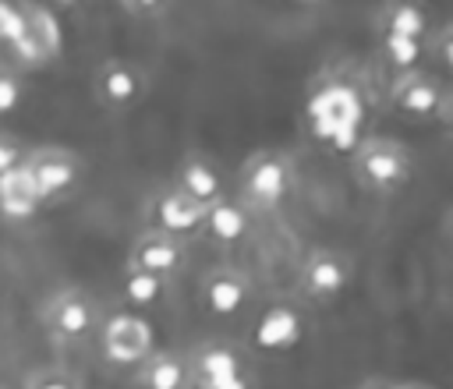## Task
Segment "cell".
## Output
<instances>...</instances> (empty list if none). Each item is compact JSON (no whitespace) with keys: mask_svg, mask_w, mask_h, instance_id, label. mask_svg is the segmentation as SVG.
<instances>
[{"mask_svg":"<svg viewBox=\"0 0 453 389\" xmlns=\"http://www.w3.org/2000/svg\"><path fill=\"white\" fill-rule=\"evenodd\" d=\"M134 389H191L188 378V354L184 350H152L134 368Z\"/></svg>","mask_w":453,"mask_h":389,"instance_id":"15","label":"cell"},{"mask_svg":"<svg viewBox=\"0 0 453 389\" xmlns=\"http://www.w3.org/2000/svg\"><path fill=\"white\" fill-rule=\"evenodd\" d=\"M25 152H28V149H25L18 138H11V134H0V180H4L11 170H18V166H21Z\"/></svg>","mask_w":453,"mask_h":389,"instance_id":"23","label":"cell"},{"mask_svg":"<svg viewBox=\"0 0 453 389\" xmlns=\"http://www.w3.org/2000/svg\"><path fill=\"white\" fill-rule=\"evenodd\" d=\"M202 389H258V382H255V371H241V375H230V378L202 385Z\"/></svg>","mask_w":453,"mask_h":389,"instance_id":"24","label":"cell"},{"mask_svg":"<svg viewBox=\"0 0 453 389\" xmlns=\"http://www.w3.org/2000/svg\"><path fill=\"white\" fill-rule=\"evenodd\" d=\"M294 187H297V163H294V156L283 152V149H255L241 163V170L234 177V194L230 198L258 219V216L280 212L290 202Z\"/></svg>","mask_w":453,"mask_h":389,"instance_id":"1","label":"cell"},{"mask_svg":"<svg viewBox=\"0 0 453 389\" xmlns=\"http://www.w3.org/2000/svg\"><path fill=\"white\" fill-rule=\"evenodd\" d=\"M170 184H173L180 194H188L195 205H202V209H209V205H216V202H223V198L230 194V191H226V173H223L219 163H216L209 152H202V149H191V152H184V156L177 159Z\"/></svg>","mask_w":453,"mask_h":389,"instance_id":"13","label":"cell"},{"mask_svg":"<svg viewBox=\"0 0 453 389\" xmlns=\"http://www.w3.org/2000/svg\"><path fill=\"white\" fill-rule=\"evenodd\" d=\"M0 389H4V385H0Z\"/></svg>","mask_w":453,"mask_h":389,"instance_id":"29","label":"cell"},{"mask_svg":"<svg viewBox=\"0 0 453 389\" xmlns=\"http://www.w3.org/2000/svg\"><path fill=\"white\" fill-rule=\"evenodd\" d=\"M396 389H432V385H425V382H400Z\"/></svg>","mask_w":453,"mask_h":389,"instance_id":"28","label":"cell"},{"mask_svg":"<svg viewBox=\"0 0 453 389\" xmlns=\"http://www.w3.org/2000/svg\"><path fill=\"white\" fill-rule=\"evenodd\" d=\"M39 322H42V332L57 347H78V343H88L99 332L103 308H99V301L88 290L60 286L39 308Z\"/></svg>","mask_w":453,"mask_h":389,"instance_id":"3","label":"cell"},{"mask_svg":"<svg viewBox=\"0 0 453 389\" xmlns=\"http://www.w3.org/2000/svg\"><path fill=\"white\" fill-rule=\"evenodd\" d=\"M99 357L110 368H138L156 350V332L138 311H113L99 322Z\"/></svg>","mask_w":453,"mask_h":389,"instance_id":"5","label":"cell"},{"mask_svg":"<svg viewBox=\"0 0 453 389\" xmlns=\"http://www.w3.org/2000/svg\"><path fill=\"white\" fill-rule=\"evenodd\" d=\"M25 99V78L21 71H14V64H4L0 60V117L14 113Z\"/></svg>","mask_w":453,"mask_h":389,"instance_id":"21","label":"cell"},{"mask_svg":"<svg viewBox=\"0 0 453 389\" xmlns=\"http://www.w3.org/2000/svg\"><path fill=\"white\" fill-rule=\"evenodd\" d=\"M149 95V74L127 57H106L92 71V99L106 113H131Z\"/></svg>","mask_w":453,"mask_h":389,"instance_id":"7","label":"cell"},{"mask_svg":"<svg viewBox=\"0 0 453 389\" xmlns=\"http://www.w3.org/2000/svg\"><path fill=\"white\" fill-rule=\"evenodd\" d=\"M442 233L453 240V205H449V209H446V216H442Z\"/></svg>","mask_w":453,"mask_h":389,"instance_id":"27","label":"cell"},{"mask_svg":"<svg viewBox=\"0 0 453 389\" xmlns=\"http://www.w3.org/2000/svg\"><path fill=\"white\" fill-rule=\"evenodd\" d=\"M39 209H42V205L35 202V194H32V187H28V180H25V173H21V166L11 170V173L0 180V212L11 216V219H25V216H32V212H39Z\"/></svg>","mask_w":453,"mask_h":389,"instance_id":"19","label":"cell"},{"mask_svg":"<svg viewBox=\"0 0 453 389\" xmlns=\"http://www.w3.org/2000/svg\"><path fill=\"white\" fill-rule=\"evenodd\" d=\"M188 265H191V244L156 233V230H138L134 240L127 244V258H124V269L149 272V276L173 279V283L188 272Z\"/></svg>","mask_w":453,"mask_h":389,"instance_id":"9","label":"cell"},{"mask_svg":"<svg viewBox=\"0 0 453 389\" xmlns=\"http://www.w3.org/2000/svg\"><path fill=\"white\" fill-rule=\"evenodd\" d=\"M251 230H255V216H251L248 209H241V205L226 194L223 202H216V205L205 209V219H202L198 237H202L205 244H212L216 251H226V255H230V251H241V248L248 244Z\"/></svg>","mask_w":453,"mask_h":389,"instance_id":"14","label":"cell"},{"mask_svg":"<svg viewBox=\"0 0 453 389\" xmlns=\"http://www.w3.org/2000/svg\"><path fill=\"white\" fill-rule=\"evenodd\" d=\"M446 92L449 88L432 71L418 67V71L396 74L389 81V106L396 113L411 117V120H439V110L446 103Z\"/></svg>","mask_w":453,"mask_h":389,"instance_id":"11","label":"cell"},{"mask_svg":"<svg viewBox=\"0 0 453 389\" xmlns=\"http://www.w3.org/2000/svg\"><path fill=\"white\" fill-rule=\"evenodd\" d=\"M25 389H85L81 378L60 364H46V368H35L28 371L25 378Z\"/></svg>","mask_w":453,"mask_h":389,"instance_id":"20","label":"cell"},{"mask_svg":"<svg viewBox=\"0 0 453 389\" xmlns=\"http://www.w3.org/2000/svg\"><path fill=\"white\" fill-rule=\"evenodd\" d=\"M439 124L453 134V92H446V103H442V110H439Z\"/></svg>","mask_w":453,"mask_h":389,"instance_id":"26","label":"cell"},{"mask_svg":"<svg viewBox=\"0 0 453 389\" xmlns=\"http://www.w3.org/2000/svg\"><path fill=\"white\" fill-rule=\"evenodd\" d=\"M354 283V258L340 248H311L297 269V294L308 304H333Z\"/></svg>","mask_w":453,"mask_h":389,"instance_id":"6","label":"cell"},{"mask_svg":"<svg viewBox=\"0 0 453 389\" xmlns=\"http://www.w3.org/2000/svg\"><path fill=\"white\" fill-rule=\"evenodd\" d=\"M202 219H205V209L195 205L188 194H180L170 180L152 187L149 198L142 202V230H156V233H166L188 244L191 237H198Z\"/></svg>","mask_w":453,"mask_h":389,"instance_id":"8","label":"cell"},{"mask_svg":"<svg viewBox=\"0 0 453 389\" xmlns=\"http://www.w3.org/2000/svg\"><path fill=\"white\" fill-rule=\"evenodd\" d=\"M400 382L396 378H386V375H368V378H361L354 389H396Z\"/></svg>","mask_w":453,"mask_h":389,"instance_id":"25","label":"cell"},{"mask_svg":"<svg viewBox=\"0 0 453 389\" xmlns=\"http://www.w3.org/2000/svg\"><path fill=\"white\" fill-rule=\"evenodd\" d=\"M184 354H188L191 389H202V385L230 378V375L251 371V361H248V354H244V347L237 339H202Z\"/></svg>","mask_w":453,"mask_h":389,"instance_id":"12","label":"cell"},{"mask_svg":"<svg viewBox=\"0 0 453 389\" xmlns=\"http://www.w3.org/2000/svg\"><path fill=\"white\" fill-rule=\"evenodd\" d=\"M428 57L453 78V21H446V25H439L432 35H428Z\"/></svg>","mask_w":453,"mask_h":389,"instance_id":"22","label":"cell"},{"mask_svg":"<svg viewBox=\"0 0 453 389\" xmlns=\"http://www.w3.org/2000/svg\"><path fill=\"white\" fill-rule=\"evenodd\" d=\"M251 279L234 265H212L198 276V304L209 318L230 322L251 304Z\"/></svg>","mask_w":453,"mask_h":389,"instance_id":"10","label":"cell"},{"mask_svg":"<svg viewBox=\"0 0 453 389\" xmlns=\"http://www.w3.org/2000/svg\"><path fill=\"white\" fill-rule=\"evenodd\" d=\"M21 173L39 205H53L71 198L85 180V159L64 145H39L28 149L21 159Z\"/></svg>","mask_w":453,"mask_h":389,"instance_id":"4","label":"cell"},{"mask_svg":"<svg viewBox=\"0 0 453 389\" xmlns=\"http://www.w3.org/2000/svg\"><path fill=\"white\" fill-rule=\"evenodd\" d=\"M21 18H25L28 42L46 57V64L57 60L60 57V25H57L53 11L39 7V4H21Z\"/></svg>","mask_w":453,"mask_h":389,"instance_id":"18","label":"cell"},{"mask_svg":"<svg viewBox=\"0 0 453 389\" xmlns=\"http://www.w3.org/2000/svg\"><path fill=\"white\" fill-rule=\"evenodd\" d=\"M120 301L138 308V311H152V308H166L177 294V283L173 279H159V276H149V272H134V269H124L120 272Z\"/></svg>","mask_w":453,"mask_h":389,"instance_id":"16","label":"cell"},{"mask_svg":"<svg viewBox=\"0 0 453 389\" xmlns=\"http://www.w3.org/2000/svg\"><path fill=\"white\" fill-rule=\"evenodd\" d=\"M375 32L379 39H411V42H428V14L418 4H382L375 14Z\"/></svg>","mask_w":453,"mask_h":389,"instance_id":"17","label":"cell"},{"mask_svg":"<svg viewBox=\"0 0 453 389\" xmlns=\"http://www.w3.org/2000/svg\"><path fill=\"white\" fill-rule=\"evenodd\" d=\"M350 173L357 180L361 191L375 194V198H393L403 194L414 180V156L403 141L396 138H365L350 159Z\"/></svg>","mask_w":453,"mask_h":389,"instance_id":"2","label":"cell"}]
</instances>
